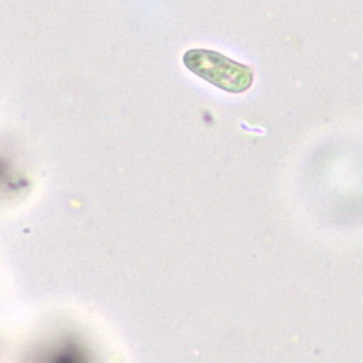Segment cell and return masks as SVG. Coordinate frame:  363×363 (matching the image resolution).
Listing matches in <instances>:
<instances>
[{"instance_id": "1", "label": "cell", "mask_w": 363, "mask_h": 363, "mask_svg": "<svg viewBox=\"0 0 363 363\" xmlns=\"http://www.w3.org/2000/svg\"><path fill=\"white\" fill-rule=\"evenodd\" d=\"M185 67L224 92L245 94L252 87L255 72L252 67L211 50L195 48L184 55Z\"/></svg>"}]
</instances>
